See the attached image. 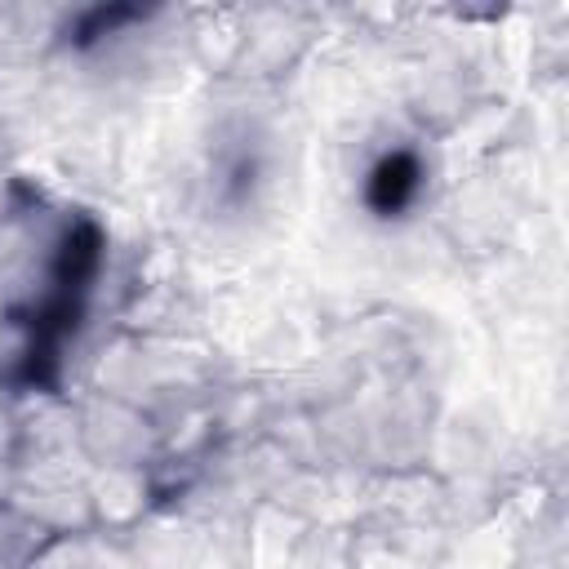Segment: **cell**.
<instances>
[{"instance_id":"6da1fadb","label":"cell","mask_w":569,"mask_h":569,"mask_svg":"<svg viewBox=\"0 0 569 569\" xmlns=\"http://www.w3.org/2000/svg\"><path fill=\"white\" fill-rule=\"evenodd\" d=\"M102 258H107V236L89 213H76L53 236L40 284L4 311V320L18 329V351H13V365L4 369L9 387L53 391L62 382L67 347L84 325L93 284L102 276Z\"/></svg>"},{"instance_id":"7a4b0ae2","label":"cell","mask_w":569,"mask_h":569,"mask_svg":"<svg viewBox=\"0 0 569 569\" xmlns=\"http://www.w3.org/2000/svg\"><path fill=\"white\" fill-rule=\"evenodd\" d=\"M418 191H422V160L409 147H396V151L378 156L373 169H369V178H365V204L378 218L405 213L418 200Z\"/></svg>"},{"instance_id":"3957f363","label":"cell","mask_w":569,"mask_h":569,"mask_svg":"<svg viewBox=\"0 0 569 569\" xmlns=\"http://www.w3.org/2000/svg\"><path fill=\"white\" fill-rule=\"evenodd\" d=\"M138 18H142V9H124V4H120V9H89V13L76 22L71 44H80V49H84V44H98L102 36H116L124 22H138Z\"/></svg>"}]
</instances>
